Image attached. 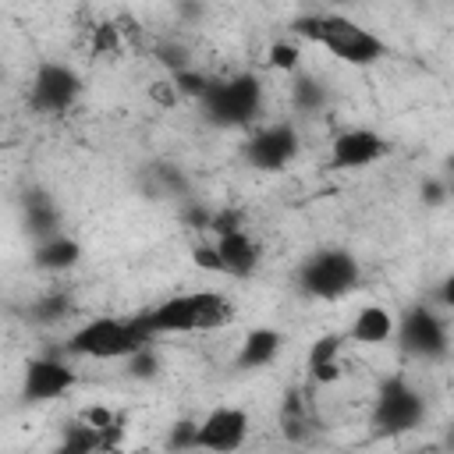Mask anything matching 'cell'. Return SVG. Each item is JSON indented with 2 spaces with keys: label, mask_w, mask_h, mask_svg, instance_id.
I'll list each match as a JSON object with an SVG mask.
<instances>
[{
  "label": "cell",
  "mask_w": 454,
  "mask_h": 454,
  "mask_svg": "<svg viewBox=\"0 0 454 454\" xmlns=\"http://www.w3.org/2000/svg\"><path fill=\"white\" fill-rule=\"evenodd\" d=\"M50 454H103V433L96 426H89L85 419L82 422H71L64 429V440Z\"/></svg>",
  "instance_id": "ffe728a7"
},
{
  "label": "cell",
  "mask_w": 454,
  "mask_h": 454,
  "mask_svg": "<svg viewBox=\"0 0 454 454\" xmlns=\"http://www.w3.org/2000/svg\"><path fill=\"white\" fill-rule=\"evenodd\" d=\"M128 372H131L135 380H153V376L160 372L156 351H153V348H142L138 355H131V358H128Z\"/></svg>",
  "instance_id": "f1b7e54d"
},
{
  "label": "cell",
  "mask_w": 454,
  "mask_h": 454,
  "mask_svg": "<svg viewBox=\"0 0 454 454\" xmlns=\"http://www.w3.org/2000/svg\"><path fill=\"white\" fill-rule=\"evenodd\" d=\"M316 429V411H312V397H305L301 390H287L284 404H280V433L291 443H305Z\"/></svg>",
  "instance_id": "9a60e30c"
},
{
  "label": "cell",
  "mask_w": 454,
  "mask_h": 454,
  "mask_svg": "<svg viewBox=\"0 0 454 454\" xmlns=\"http://www.w3.org/2000/svg\"><path fill=\"white\" fill-rule=\"evenodd\" d=\"M397 344L404 355L411 358H422V362H436L450 351V340H447V326L443 319L426 309V305H415L401 316L397 323Z\"/></svg>",
  "instance_id": "ba28073f"
},
{
  "label": "cell",
  "mask_w": 454,
  "mask_h": 454,
  "mask_svg": "<svg viewBox=\"0 0 454 454\" xmlns=\"http://www.w3.org/2000/svg\"><path fill=\"white\" fill-rule=\"evenodd\" d=\"M74 383H78V376H74V369H71L64 358H57V355H35V358H28V365H25L21 397L32 401V404H43V401L64 397Z\"/></svg>",
  "instance_id": "30bf717a"
},
{
  "label": "cell",
  "mask_w": 454,
  "mask_h": 454,
  "mask_svg": "<svg viewBox=\"0 0 454 454\" xmlns=\"http://www.w3.org/2000/svg\"><path fill=\"white\" fill-rule=\"evenodd\" d=\"M422 419H426V397L404 376H397V372L387 376L372 401V433L380 440L404 436V433L419 429Z\"/></svg>",
  "instance_id": "8992f818"
},
{
  "label": "cell",
  "mask_w": 454,
  "mask_h": 454,
  "mask_svg": "<svg viewBox=\"0 0 454 454\" xmlns=\"http://www.w3.org/2000/svg\"><path fill=\"white\" fill-rule=\"evenodd\" d=\"M195 443H199V422L195 419H181V422H174L170 426V436H167V447L170 450H195Z\"/></svg>",
  "instance_id": "d4e9b609"
},
{
  "label": "cell",
  "mask_w": 454,
  "mask_h": 454,
  "mask_svg": "<svg viewBox=\"0 0 454 454\" xmlns=\"http://www.w3.org/2000/svg\"><path fill=\"white\" fill-rule=\"evenodd\" d=\"M149 177H153V192L156 195H170V199H192V184H188V177L181 174V167H174V163H156V167H149Z\"/></svg>",
  "instance_id": "603a6c76"
},
{
  "label": "cell",
  "mask_w": 454,
  "mask_h": 454,
  "mask_svg": "<svg viewBox=\"0 0 454 454\" xmlns=\"http://www.w3.org/2000/svg\"><path fill=\"white\" fill-rule=\"evenodd\" d=\"M145 326L156 333H192V330H220L234 319V305L216 291H192L174 294L149 312H142Z\"/></svg>",
  "instance_id": "7a4b0ae2"
},
{
  "label": "cell",
  "mask_w": 454,
  "mask_h": 454,
  "mask_svg": "<svg viewBox=\"0 0 454 454\" xmlns=\"http://www.w3.org/2000/svg\"><path fill=\"white\" fill-rule=\"evenodd\" d=\"M298 60H301V53H298V46H294L291 39H277V43L270 46V67H273V71H294Z\"/></svg>",
  "instance_id": "484cf974"
},
{
  "label": "cell",
  "mask_w": 454,
  "mask_h": 454,
  "mask_svg": "<svg viewBox=\"0 0 454 454\" xmlns=\"http://www.w3.org/2000/svg\"><path fill=\"white\" fill-rule=\"evenodd\" d=\"M216 238H227V234H238V231H245V216H241V209H234V206H223V209H216L213 213V227H209Z\"/></svg>",
  "instance_id": "4316f807"
},
{
  "label": "cell",
  "mask_w": 454,
  "mask_h": 454,
  "mask_svg": "<svg viewBox=\"0 0 454 454\" xmlns=\"http://www.w3.org/2000/svg\"><path fill=\"white\" fill-rule=\"evenodd\" d=\"M117 46H121V32H117V25L103 21V25L96 28V39H92V53H96V57H103V53H117Z\"/></svg>",
  "instance_id": "4dcf8cb0"
},
{
  "label": "cell",
  "mask_w": 454,
  "mask_h": 454,
  "mask_svg": "<svg viewBox=\"0 0 454 454\" xmlns=\"http://www.w3.org/2000/svg\"><path fill=\"white\" fill-rule=\"evenodd\" d=\"M291 103H294V110H301V114H319V110H326V103H330V89H326V82L316 78V74H298L294 85H291Z\"/></svg>",
  "instance_id": "44dd1931"
},
{
  "label": "cell",
  "mask_w": 454,
  "mask_h": 454,
  "mask_svg": "<svg viewBox=\"0 0 454 454\" xmlns=\"http://www.w3.org/2000/svg\"><path fill=\"white\" fill-rule=\"evenodd\" d=\"M447 450H450V454H454V429H450V433H447Z\"/></svg>",
  "instance_id": "e575fe53"
},
{
  "label": "cell",
  "mask_w": 454,
  "mask_h": 454,
  "mask_svg": "<svg viewBox=\"0 0 454 454\" xmlns=\"http://www.w3.org/2000/svg\"><path fill=\"white\" fill-rule=\"evenodd\" d=\"M298 131L294 124L280 121V124H266L259 128L248 142H245V160L255 170H284L294 156H298Z\"/></svg>",
  "instance_id": "9c48e42d"
},
{
  "label": "cell",
  "mask_w": 454,
  "mask_h": 454,
  "mask_svg": "<svg viewBox=\"0 0 454 454\" xmlns=\"http://www.w3.org/2000/svg\"><path fill=\"white\" fill-rule=\"evenodd\" d=\"M32 259H35L39 270L60 273V270L78 266V259H82V245H78L74 238H67V234H57V238H50V241H39L35 252H32Z\"/></svg>",
  "instance_id": "ac0fdd59"
},
{
  "label": "cell",
  "mask_w": 454,
  "mask_h": 454,
  "mask_svg": "<svg viewBox=\"0 0 454 454\" xmlns=\"http://www.w3.org/2000/svg\"><path fill=\"white\" fill-rule=\"evenodd\" d=\"M216 252H220V262H223L227 277H248L259 266V245L248 238V231L216 238Z\"/></svg>",
  "instance_id": "5bb4252c"
},
{
  "label": "cell",
  "mask_w": 454,
  "mask_h": 454,
  "mask_svg": "<svg viewBox=\"0 0 454 454\" xmlns=\"http://www.w3.org/2000/svg\"><path fill=\"white\" fill-rule=\"evenodd\" d=\"M294 280H298L301 294L333 301V298H344V294H351L358 287L362 266L348 248H319L298 266Z\"/></svg>",
  "instance_id": "5b68a950"
},
{
  "label": "cell",
  "mask_w": 454,
  "mask_h": 454,
  "mask_svg": "<svg viewBox=\"0 0 454 454\" xmlns=\"http://www.w3.org/2000/svg\"><path fill=\"white\" fill-rule=\"evenodd\" d=\"M71 309H74V305H71V298H67L64 291H50V294L35 298V301L25 309V319L35 323V326H53V323L67 319Z\"/></svg>",
  "instance_id": "7402d4cb"
},
{
  "label": "cell",
  "mask_w": 454,
  "mask_h": 454,
  "mask_svg": "<svg viewBox=\"0 0 454 454\" xmlns=\"http://www.w3.org/2000/svg\"><path fill=\"white\" fill-rule=\"evenodd\" d=\"M209 82H213V78H209V74H202V71H195V67L170 74L174 92H181V96H188V99H202V96H206V89H209Z\"/></svg>",
  "instance_id": "cb8c5ba5"
},
{
  "label": "cell",
  "mask_w": 454,
  "mask_h": 454,
  "mask_svg": "<svg viewBox=\"0 0 454 454\" xmlns=\"http://www.w3.org/2000/svg\"><path fill=\"white\" fill-rule=\"evenodd\" d=\"M192 259H195V266H202V270H209V273H223V262H220L216 245H195V248H192Z\"/></svg>",
  "instance_id": "1f68e13d"
},
{
  "label": "cell",
  "mask_w": 454,
  "mask_h": 454,
  "mask_svg": "<svg viewBox=\"0 0 454 454\" xmlns=\"http://www.w3.org/2000/svg\"><path fill=\"white\" fill-rule=\"evenodd\" d=\"M248 440V415L241 408H213L202 422H199V443L195 450H209V454H234L241 443Z\"/></svg>",
  "instance_id": "8fae6325"
},
{
  "label": "cell",
  "mask_w": 454,
  "mask_h": 454,
  "mask_svg": "<svg viewBox=\"0 0 454 454\" xmlns=\"http://www.w3.org/2000/svg\"><path fill=\"white\" fill-rule=\"evenodd\" d=\"M213 213H216V209H209V206L199 202V199H188V202L181 206V220H184L188 227H195V231H209V227H213Z\"/></svg>",
  "instance_id": "83f0119b"
},
{
  "label": "cell",
  "mask_w": 454,
  "mask_h": 454,
  "mask_svg": "<svg viewBox=\"0 0 454 454\" xmlns=\"http://www.w3.org/2000/svg\"><path fill=\"white\" fill-rule=\"evenodd\" d=\"M142 348H153V330L145 326L142 312L131 319H114V316L89 319L64 344V351L78 358H131Z\"/></svg>",
  "instance_id": "3957f363"
},
{
  "label": "cell",
  "mask_w": 454,
  "mask_h": 454,
  "mask_svg": "<svg viewBox=\"0 0 454 454\" xmlns=\"http://www.w3.org/2000/svg\"><path fill=\"white\" fill-rule=\"evenodd\" d=\"M340 348H344V333H323L319 340H312V351H309L312 383L326 387L340 380Z\"/></svg>",
  "instance_id": "2e32d148"
},
{
  "label": "cell",
  "mask_w": 454,
  "mask_h": 454,
  "mask_svg": "<svg viewBox=\"0 0 454 454\" xmlns=\"http://www.w3.org/2000/svg\"><path fill=\"white\" fill-rule=\"evenodd\" d=\"M21 213H25V227H28L32 238L50 241V238L60 234V209H57V202H53L50 192L28 188V192L21 195Z\"/></svg>",
  "instance_id": "4fadbf2b"
},
{
  "label": "cell",
  "mask_w": 454,
  "mask_h": 454,
  "mask_svg": "<svg viewBox=\"0 0 454 454\" xmlns=\"http://www.w3.org/2000/svg\"><path fill=\"white\" fill-rule=\"evenodd\" d=\"M156 57H160V64H163V67H170V74H177V71H188V67H192V64H188V50H184L181 43H160Z\"/></svg>",
  "instance_id": "f546056e"
},
{
  "label": "cell",
  "mask_w": 454,
  "mask_h": 454,
  "mask_svg": "<svg viewBox=\"0 0 454 454\" xmlns=\"http://www.w3.org/2000/svg\"><path fill=\"white\" fill-rule=\"evenodd\" d=\"M422 199H426L429 206H440V202L447 199V181H440V177L422 181Z\"/></svg>",
  "instance_id": "d6a6232c"
},
{
  "label": "cell",
  "mask_w": 454,
  "mask_h": 454,
  "mask_svg": "<svg viewBox=\"0 0 454 454\" xmlns=\"http://www.w3.org/2000/svg\"><path fill=\"white\" fill-rule=\"evenodd\" d=\"M291 32L326 46L333 57H340L344 64H355V67H369L387 53V46L376 32L362 28L358 21H351L344 14H301L291 21Z\"/></svg>",
  "instance_id": "6da1fadb"
},
{
  "label": "cell",
  "mask_w": 454,
  "mask_h": 454,
  "mask_svg": "<svg viewBox=\"0 0 454 454\" xmlns=\"http://www.w3.org/2000/svg\"><path fill=\"white\" fill-rule=\"evenodd\" d=\"M78 96H82V78L74 67L57 60H46L35 67L28 85V106L35 114H64L78 103Z\"/></svg>",
  "instance_id": "52a82bcc"
},
{
  "label": "cell",
  "mask_w": 454,
  "mask_h": 454,
  "mask_svg": "<svg viewBox=\"0 0 454 454\" xmlns=\"http://www.w3.org/2000/svg\"><path fill=\"white\" fill-rule=\"evenodd\" d=\"M390 333H394V316L383 305L358 309V316L348 330V337L358 340V344H383V340H390Z\"/></svg>",
  "instance_id": "d6986e66"
},
{
  "label": "cell",
  "mask_w": 454,
  "mask_h": 454,
  "mask_svg": "<svg viewBox=\"0 0 454 454\" xmlns=\"http://www.w3.org/2000/svg\"><path fill=\"white\" fill-rule=\"evenodd\" d=\"M447 170H450V174H454V156H450V160H447Z\"/></svg>",
  "instance_id": "d590c367"
},
{
  "label": "cell",
  "mask_w": 454,
  "mask_h": 454,
  "mask_svg": "<svg viewBox=\"0 0 454 454\" xmlns=\"http://www.w3.org/2000/svg\"><path fill=\"white\" fill-rule=\"evenodd\" d=\"M280 340H284V337H280L273 326H259V330L245 333V340H241V351H238L234 365H238V369H245V372L270 365V362L277 358V351H280Z\"/></svg>",
  "instance_id": "e0dca14e"
},
{
  "label": "cell",
  "mask_w": 454,
  "mask_h": 454,
  "mask_svg": "<svg viewBox=\"0 0 454 454\" xmlns=\"http://www.w3.org/2000/svg\"><path fill=\"white\" fill-rule=\"evenodd\" d=\"M440 301L454 312V273H447V277H443V284H440Z\"/></svg>",
  "instance_id": "836d02e7"
},
{
  "label": "cell",
  "mask_w": 454,
  "mask_h": 454,
  "mask_svg": "<svg viewBox=\"0 0 454 454\" xmlns=\"http://www.w3.org/2000/svg\"><path fill=\"white\" fill-rule=\"evenodd\" d=\"M387 156V138L369 128H348L330 145V170H358Z\"/></svg>",
  "instance_id": "7c38bea8"
},
{
  "label": "cell",
  "mask_w": 454,
  "mask_h": 454,
  "mask_svg": "<svg viewBox=\"0 0 454 454\" xmlns=\"http://www.w3.org/2000/svg\"><path fill=\"white\" fill-rule=\"evenodd\" d=\"M202 103V117L216 128H241L255 121L262 106V82L255 74H231V78H213Z\"/></svg>",
  "instance_id": "277c9868"
}]
</instances>
